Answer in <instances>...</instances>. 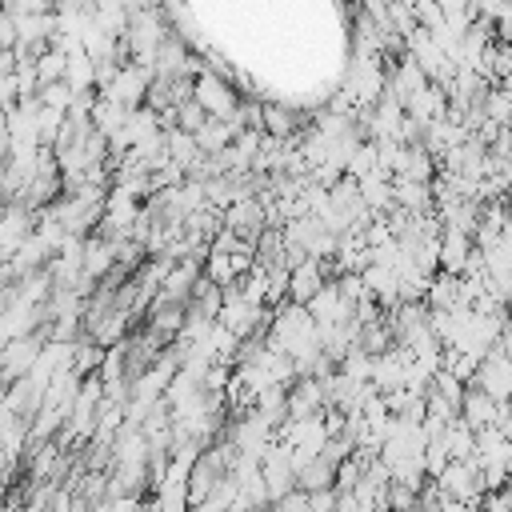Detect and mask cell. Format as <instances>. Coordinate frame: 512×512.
Listing matches in <instances>:
<instances>
[{
    "mask_svg": "<svg viewBox=\"0 0 512 512\" xmlns=\"http://www.w3.org/2000/svg\"><path fill=\"white\" fill-rule=\"evenodd\" d=\"M472 384L484 388L496 404H508V400H512V356H504L500 348H492V352L480 360Z\"/></svg>",
    "mask_w": 512,
    "mask_h": 512,
    "instance_id": "cell-1",
    "label": "cell"
},
{
    "mask_svg": "<svg viewBox=\"0 0 512 512\" xmlns=\"http://www.w3.org/2000/svg\"><path fill=\"white\" fill-rule=\"evenodd\" d=\"M500 408H504V404H496V400H492L484 388H476V384H468V388H464L460 416H464V424H468L472 432L496 428V424H500Z\"/></svg>",
    "mask_w": 512,
    "mask_h": 512,
    "instance_id": "cell-2",
    "label": "cell"
},
{
    "mask_svg": "<svg viewBox=\"0 0 512 512\" xmlns=\"http://www.w3.org/2000/svg\"><path fill=\"white\" fill-rule=\"evenodd\" d=\"M200 104L212 108V112H220V108H232V96H228V88H224L220 80L204 76V80H200Z\"/></svg>",
    "mask_w": 512,
    "mask_h": 512,
    "instance_id": "cell-3",
    "label": "cell"
},
{
    "mask_svg": "<svg viewBox=\"0 0 512 512\" xmlns=\"http://www.w3.org/2000/svg\"><path fill=\"white\" fill-rule=\"evenodd\" d=\"M268 128H272L276 136H284V132H292V116H284V112L268 108Z\"/></svg>",
    "mask_w": 512,
    "mask_h": 512,
    "instance_id": "cell-4",
    "label": "cell"
}]
</instances>
